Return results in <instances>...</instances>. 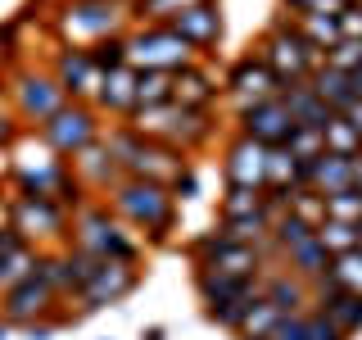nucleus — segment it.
I'll use <instances>...</instances> for the list:
<instances>
[{
	"label": "nucleus",
	"mask_w": 362,
	"mask_h": 340,
	"mask_svg": "<svg viewBox=\"0 0 362 340\" xmlns=\"http://www.w3.org/2000/svg\"><path fill=\"white\" fill-rule=\"evenodd\" d=\"M105 204L113 209V218L127 222L136 236L145 241V249H163L173 245L177 236V222H181V204L168 186L158 181H145V177H122L118 186L105 196Z\"/></svg>",
	"instance_id": "nucleus-1"
},
{
	"label": "nucleus",
	"mask_w": 362,
	"mask_h": 340,
	"mask_svg": "<svg viewBox=\"0 0 362 340\" xmlns=\"http://www.w3.org/2000/svg\"><path fill=\"white\" fill-rule=\"evenodd\" d=\"M45 28L54 45H82L127 37L132 32V0H54L45 9Z\"/></svg>",
	"instance_id": "nucleus-2"
},
{
	"label": "nucleus",
	"mask_w": 362,
	"mask_h": 340,
	"mask_svg": "<svg viewBox=\"0 0 362 340\" xmlns=\"http://www.w3.org/2000/svg\"><path fill=\"white\" fill-rule=\"evenodd\" d=\"M68 245L86 249V254L105 259V264H145V241L127 222L113 218L105 200H82L68 222Z\"/></svg>",
	"instance_id": "nucleus-3"
},
{
	"label": "nucleus",
	"mask_w": 362,
	"mask_h": 340,
	"mask_svg": "<svg viewBox=\"0 0 362 340\" xmlns=\"http://www.w3.org/2000/svg\"><path fill=\"white\" fill-rule=\"evenodd\" d=\"M258 60H263L272 68V77H276L281 86L286 82H308V73L317 64H322V55L308 45V37L299 32V23H294L290 14H272V23L263 28V37H258Z\"/></svg>",
	"instance_id": "nucleus-4"
},
{
	"label": "nucleus",
	"mask_w": 362,
	"mask_h": 340,
	"mask_svg": "<svg viewBox=\"0 0 362 340\" xmlns=\"http://www.w3.org/2000/svg\"><path fill=\"white\" fill-rule=\"evenodd\" d=\"M5 100H9V109H14V118L23 123V132H37L41 123H50L54 113L68 105L64 86L50 77V68H45V64H18V68H9Z\"/></svg>",
	"instance_id": "nucleus-5"
},
{
	"label": "nucleus",
	"mask_w": 362,
	"mask_h": 340,
	"mask_svg": "<svg viewBox=\"0 0 362 340\" xmlns=\"http://www.w3.org/2000/svg\"><path fill=\"white\" fill-rule=\"evenodd\" d=\"M5 222L14 227L18 241L32 245V249H64L73 209H64L59 200H45V196H9Z\"/></svg>",
	"instance_id": "nucleus-6"
},
{
	"label": "nucleus",
	"mask_w": 362,
	"mask_h": 340,
	"mask_svg": "<svg viewBox=\"0 0 362 340\" xmlns=\"http://www.w3.org/2000/svg\"><path fill=\"white\" fill-rule=\"evenodd\" d=\"M199 55L177 37L168 23H136L127 32V64L132 68H158V73H177V68L195 64Z\"/></svg>",
	"instance_id": "nucleus-7"
},
{
	"label": "nucleus",
	"mask_w": 362,
	"mask_h": 340,
	"mask_svg": "<svg viewBox=\"0 0 362 340\" xmlns=\"http://www.w3.org/2000/svg\"><path fill=\"white\" fill-rule=\"evenodd\" d=\"M37 136L45 145H50L59 159H73L77 150H86L90 141H100L105 136V118H100L95 105H82V100H68V105L54 113L50 123H41Z\"/></svg>",
	"instance_id": "nucleus-8"
},
{
	"label": "nucleus",
	"mask_w": 362,
	"mask_h": 340,
	"mask_svg": "<svg viewBox=\"0 0 362 340\" xmlns=\"http://www.w3.org/2000/svg\"><path fill=\"white\" fill-rule=\"evenodd\" d=\"M276 91H281V82L272 77V68L258 60V50L235 55L222 73V105H231V113L258 105V100H272Z\"/></svg>",
	"instance_id": "nucleus-9"
},
{
	"label": "nucleus",
	"mask_w": 362,
	"mask_h": 340,
	"mask_svg": "<svg viewBox=\"0 0 362 340\" xmlns=\"http://www.w3.org/2000/svg\"><path fill=\"white\" fill-rule=\"evenodd\" d=\"M141 281H145V268L141 264H100L95 272H90V281L77 290L73 304L86 317L100 313V309H118L122 300H132V295L141 290Z\"/></svg>",
	"instance_id": "nucleus-10"
},
{
	"label": "nucleus",
	"mask_w": 362,
	"mask_h": 340,
	"mask_svg": "<svg viewBox=\"0 0 362 340\" xmlns=\"http://www.w3.org/2000/svg\"><path fill=\"white\" fill-rule=\"evenodd\" d=\"M54 309H59V295L50 290V281L41 272H32V277L14 281L9 290H0V322L9 332H18L28 322H45V317H54Z\"/></svg>",
	"instance_id": "nucleus-11"
},
{
	"label": "nucleus",
	"mask_w": 362,
	"mask_h": 340,
	"mask_svg": "<svg viewBox=\"0 0 362 340\" xmlns=\"http://www.w3.org/2000/svg\"><path fill=\"white\" fill-rule=\"evenodd\" d=\"M168 28L177 32L199 60H213L222 50V37H226V18H222V0H204V5H190L181 14L168 18Z\"/></svg>",
	"instance_id": "nucleus-12"
},
{
	"label": "nucleus",
	"mask_w": 362,
	"mask_h": 340,
	"mask_svg": "<svg viewBox=\"0 0 362 340\" xmlns=\"http://www.w3.org/2000/svg\"><path fill=\"white\" fill-rule=\"evenodd\" d=\"M45 68H50V77L64 86V96L82 100V105H90L95 91H100V82H105V73L95 68L90 50H82V45H54L50 60H45Z\"/></svg>",
	"instance_id": "nucleus-13"
},
{
	"label": "nucleus",
	"mask_w": 362,
	"mask_h": 340,
	"mask_svg": "<svg viewBox=\"0 0 362 340\" xmlns=\"http://www.w3.org/2000/svg\"><path fill=\"white\" fill-rule=\"evenodd\" d=\"M68 168H73V177H77V186H82L86 200H105L109 191L122 181V168L113 164L105 141H90L86 150H77L73 159H68Z\"/></svg>",
	"instance_id": "nucleus-14"
},
{
	"label": "nucleus",
	"mask_w": 362,
	"mask_h": 340,
	"mask_svg": "<svg viewBox=\"0 0 362 340\" xmlns=\"http://www.w3.org/2000/svg\"><path fill=\"white\" fill-rule=\"evenodd\" d=\"M294 132V123H290V113L286 105H281V96H272V100H258V105H249L235 113V136H249V141H258V145H286V136Z\"/></svg>",
	"instance_id": "nucleus-15"
},
{
	"label": "nucleus",
	"mask_w": 362,
	"mask_h": 340,
	"mask_svg": "<svg viewBox=\"0 0 362 340\" xmlns=\"http://www.w3.org/2000/svg\"><path fill=\"white\" fill-rule=\"evenodd\" d=\"M222 181L226 186L263 191V181H267V145L231 132V141H226V150H222Z\"/></svg>",
	"instance_id": "nucleus-16"
},
{
	"label": "nucleus",
	"mask_w": 362,
	"mask_h": 340,
	"mask_svg": "<svg viewBox=\"0 0 362 340\" xmlns=\"http://www.w3.org/2000/svg\"><path fill=\"white\" fill-rule=\"evenodd\" d=\"M258 281L263 277H222V272H209V268H190V286H195L199 309H226V304L258 300Z\"/></svg>",
	"instance_id": "nucleus-17"
},
{
	"label": "nucleus",
	"mask_w": 362,
	"mask_h": 340,
	"mask_svg": "<svg viewBox=\"0 0 362 340\" xmlns=\"http://www.w3.org/2000/svg\"><path fill=\"white\" fill-rule=\"evenodd\" d=\"M173 100L181 109H218L222 105V77L213 73V60H195L173 73Z\"/></svg>",
	"instance_id": "nucleus-18"
},
{
	"label": "nucleus",
	"mask_w": 362,
	"mask_h": 340,
	"mask_svg": "<svg viewBox=\"0 0 362 340\" xmlns=\"http://www.w3.org/2000/svg\"><path fill=\"white\" fill-rule=\"evenodd\" d=\"M258 295H263V300H267L281 317L308 313V309H313V286H308V281H299V277H294V272H286V268H267L263 281H258Z\"/></svg>",
	"instance_id": "nucleus-19"
},
{
	"label": "nucleus",
	"mask_w": 362,
	"mask_h": 340,
	"mask_svg": "<svg viewBox=\"0 0 362 340\" xmlns=\"http://www.w3.org/2000/svg\"><path fill=\"white\" fill-rule=\"evenodd\" d=\"M213 141H218V109H181L177 128L168 136V145L186 159H199L204 150H213Z\"/></svg>",
	"instance_id": "nucleus-20"
},
{
	"label": "nucleus",
	"mask_w": 362,
	"mask_h": 340,
	"mask_svg": "<svg viewBox=\"0 0 362 340\" xmlns=\"http://www.w3.org/2000/svg\"><path fill=\"white\" fill-rule=\"evenodd\" d=\"M90 105L100 109V118H105V123H122V118L136 109V68H132V64L109 68Z\"/></svg>",
	"instance_id": "nucleus-21"
},
{
	"label": "nucleus",
	"mask_w": 362,
	"mask_h": 340,
	"mask_svg": "<svg viewBox=\"0 0 362 340\" xmlns=\"http://www.w3.org/2000/svg\"><path fill=\"white\" fill-rule=\"evenodd\" d=\"M276 96H281V105H286V113H290L294 128H326V123L335 118V113L322 105V96H317L308 82H286Z\"/></svg>",
	"instance_id": "nucleus-22"
},
{
	"label": "nucleus",
	"mask_w": 362,
	"mask_h": 340,
	"mask_svg": "<svg viewBox=\"0 0 362 340\" xmlns=\"http://www.w3.org/2000/svg\"><path fill=\"white\" fill-rule=\"evenodd\" d=\"M177 118H181V105H177V100H168V105H136L122 123H127L132 132H141L145 141H163V145H168V136H173Z\"/></svg>",
	"instance_id": "nucleus-23"
},
{
	"label": "nucleus",
	"mask_w": 362,
	"mask_h": 340,
	"mask_svg": "<svg viewBox=\"0 0 362 340\" xmlns=\"http://www.w3.org/2000/svg\"><path fill=\"white\" fill-rule=\"evenodd\" d=\"M281 268L294 272L299 281H308V286H317V281H322L326 272H331V254H326V245L317 241V236H308V241H299L294 249H286Z\"/></svg>",
	"instance_id": "nucleus-24"
},
{
	"label": "nucleus",
	"mask_w": 362,
	"mask_h": 340,
	"mask_svg": "<svg viewBox=\"0 0 362 340\" xmlns=\"http://www.w3.org/2000/svg\"><path fill=\"white\" fill-rule=\"evenodd\" d=\"M308 86L322 96V105L331 113H344L349 105H354V82H349V73H339V68H331V64H317L308 73Z\"/></svg>",
	"instance_id": "nucleus-25"
},
{
	"label": "nucleus",
	"mask_w": 362,
	"mask_h": 340,
	"mask_svg": "<svg viewBox=\"0 0 362 340\" xmlns=\"http://www.w3.org/2000/svg\"><path fill=\"white\" fill-rule=\"evenodd\" d=\"M308 186L322 191V196H335V191L354 186V159H339V154H317L308 164Z\"/></svg>",
	"instance_id": "nucleus-26"
},
{
	"label": "nucleus",
	"mask_w": 362,
	"mask_h": 340,
	"mask_svg": "<svg viewBox=\"0 0 362 340\" xmlns=\"http://www.w3.org/2000/svg\"><path fill=\"white\" fill-rule=\"evenodd\" d=\"M258 209H263V191H254V186H222V196H218V222L245 218V213H258Z\"/></svg>",
	"instance_id": "nucleus-27"
},
{
	"label": "nucleus",
	"mask_w": 362,
	"mask_h": 340,
	"mask_svg": "<svg viewBox=\"0 0 362 340\" xmlns=\"http://www.w3.org/2000/svg\"><path fill=\"white\" fill-rule=\"evenodd\" d=\"M322 136H326V154H339V159H358L362 154V136L344 113H335V118L322 128Z\"/></svg>",
	"instance_id": "nucleus-28"
},
{
	"label": "nucleus",
	"mask_w": 362,
	"mask_h": 340,
	"mask_svg": "<svg viewBox=\"0 0 362 340\" xmlns=\"http://www.w3.org/2000/svg\"><path fill=\"white\" fill-rule=\"evenodd\" d=\"M349 304H354V290H344V286L331 277V272H326V277L313 286V309L326 313V317H335V322L349 313Z\"/></svg>",
	"instance_id": "nucleus-29"
},
{
	"label": "nucleus",
	"mask_w": 362,
	"mask_h": 340,
	"mask_svg": "<svg viewBox=\"0 0 362 340\" xmlns=\"http://www.w3.org/2000/svg\"><path fill=\"white\" fill-rule=\"evenodd\" d=\"M276 322H281V313L272 309V304L263 300V295H258V300L249 304V313L240 317V327H235V340H267Z\"/></svg>",
	"instance_id": "nucleus-30"
},
{
	"label": "nucleus",
	"mask_w": 362,
	"mask_h": 340,
	"mask_svg": "<svg viewBox=\"0 0 362 340\" xmlns=\"http://www.w3.org/2000/svg\"><path fill=\"white\" fill-rule=\"evenodd\" d=\"M294 23H299V32L308 37V45H313L317 55H326L339 41V14H303V18H294Z\"/></svg>",
	"instance_id": "nucleus-31"
},
{
	"label": "nucleus",
	"mask_w": 362,
	"mask_h": 340,
	"mask_svg": "<svg viewBox=\"0 0 362 340\" xmlns=\"http://www.w3.org/2000/svg\"><path fill=\"white\" fill-rule=\"evenodd\" d=\"M37 264H41V249H32V245H14L5 259H0V290H9L14 281L32 277V272H37Z\"/></svg>",
	"instance_id": "nucleus-32"
},
{
	"label": "nucleus",
	"mask_w": 362,
	"mask_h": 340,
	"mask_svg": "<svg viewBox=\"0 0 362 340\" xmlns=\"http://www.w3.org/2000/svg\"><path fill=\"white\" fill-rule=\"evenodd\" d=\"M173 100V73L136 68V105H168Z\"/></svg>",
	"instance_id": "nucleus-33"
},
{
	"label": "nucleus",
	"mask_w": 362,
	"mask_h": 340,
	"mask_svg": "<svg viewBox=\"0 0 362 340\" xmlns=\"http://www.w3.org/2000/svg\"><path fill=\"white\" fill-rule=\"evenodd\" d=\"M358 232L362 227H354V222H335V218H322V227H317V241L326 245V254H349V249H358Z\"/></svg>",
	"instance_id": "nucleus-34"
},
{
	"label": "nucleus",
	"mask_w": 362,
	"mask_h": 340,
	"mask_svg": "<svg viewBox=\"0 0 362 340\" xmlns=\"http://www.w3.org/2000/svg\"><path fill=\"white\" fill-rule=\"evenodd\" d=\"M190 5H204V0H132V28L136 23H168Z\"/></svg>",
	"instance_id": "nucleus-35"
},
{
	"label": "nucleus",
	"mask_w": 362,
	"mask_h": 340,
	"mask_svg": "<svg viewBox=\"0 0 362 340\" xmlns=\"http://www.w3.org/2000/svg\"><path fill=\"white\" fill-rule=\"evenodd\" d=\"M290 213H294V218H303V222L317 232V227H322V218H326V196H322V191H313V186H299V191L290 196Z\"/></svg>",
	"instance_id": "nucleus-36"
},
{
	"label": "nucleus",
	"mask_w": 362,
	"mask_h": 340,
	"mask_svg": "<svg viewBox=\"0 0 362 340\" xmlns=\"http://www.w3.org/2000/svg\"><path fill=\"white\" fill-rule=\"evenodd\" d=\"M326 218L362 227V191L349 186V191H335V196H326Z\"/></svg>",
	"instance_id": "nucleus-37"
},
{
	"label": "nucleus",
	"mask_w": 362,
	"mask_h": 340,
	"mask_svg": "<svg viewBox=\"0 0 362 340\" xmlns=\"http://www.w3.org/2000/svg\"><path fill=\"white\" fill-rule=\"evenodd\" d=\"M286 150L299 159V164H313L317 154H326V136H322V128H294L286 136Z\"/></svg>",
	"instance_id": "nucleus-38"
},
{
	"label": "nucleus",
	"mask_w": 362,
	"mask_h": 340,
	"mask_svg": "<svg viewBox=\"0 0 362 340\" xmlns=\"http://www.w3.org/2000/svg\"><path fill=\"white\" fill-rule=\"evenodd\" d=\"M331 277L339 281L344 290L362 295V249H349V254H335L331 259Z\"/></svg>",
	"instance_id": "nucleus-39"
},
{
	"label": "nucleus",
	"mask_w": 362,
	"mask_h": 340,
	"mask_svg": "<svg viewBox=\"0 0 362 340\" xmlns=\"http://www.w3.org/2000/svg\"><path fill=\"white\" fill-rule=\"evenodd\" d=\"M90 60H95L100 73H109V68H122V64H127V37L95 41V45H90Z\"/></svg>",
	"instance_id": "nucleus-40"
},
{
	"label": "nucleus",
	"mask_w": 362,
	"mask_h": 340,
	"mask_svg": "<svg viewBox=\"0 0 362 340\" xmlns=\"http://www.w3.org/2000/svg\"><path fill=\"white\" fill-rule=\"evenodd\" d=\"M322 64L339 68V73H358L362 68V41H335L331 50L322 55Z\"/></svg>",
	"instance_id": "nucleus-41"
},
{
	"label": "nucleus",
	"mask_w": 362,
	"mask_h": 340,
	"mask_svg": "<svg viewBox=\"0 0 362 340\" xmlns=\"http://www.w3.org/2000/svg\"><path fill=\"white\" fill-rule=\"evenodd\" d=\"M168 191L177 196V204H190V200H199V168L195 164H186L181 173L168 181Z\"/></svg>",
	"instance_id": "nucleus-42"
},
{
	"label": "nucleus",
	"mask_w": 362,
	"mask_h": 340,
	"mask_svg": "<svg viewBox=\"0 0 362 340\" xmlns=\"http://www.w3.org/2000/svg\"><path fill=\"white\" fill-rule=\"evenodd\" d=\"M303 322H308V340H349L344 332H339L335 317H326V313H317V309L303 313Z\"/></svg>",
	"instance_id": "nucleus-43"
},
{
	"label": "nucleus",
	"mask_w": 362,
	"mask_h": 340,
	"mask_svg": "<svg viewBox=\"0 0 362 340\" xmlns=\"http://www.w3.org/2000/svg\"><path fill=\"white\" fill-rule=\"evenodd\" d=\"M23 136V123L14 118V109H9V100L0 96V150H14V141Z\"/></svg>",
	"instance_id": "nucleus-44"
},
{
	"label": "nucleus",
	"mask_w": 362,
	"mask_h": 340,
	"mask_svg": "<svg viewBox=\"0 0 362 340\" xmlns=\"http://www.w3.org/2000/svg\"><path fill=\"white\" fill-rule=\"evenodd\" d=\"M267 340H308V322H303V313L281 317V322L272 327V336H267Z\"/></svg>",
	"instance_id": "nucleus-45"
},
{
	"label": "nucleus",
	"mask_w": 362,
	"mask_h": 340,
	"mask_svg": "<svg viewBox=\"0 0 362 340\" xmlns=\"http://www.w3.org/2000/svg\"><path fill=\"white\" fill-rule=\"evenodd\" d=\"M276 9H281V14H290V18H303V14H335L326 0H276Z\"/></svg>",
	"instance_id": "nucleus-46"
},
{
	"label": "nucleus",
	"mask_w": 362,
	"mask_h": 340,
	"mask_svg": "<svg viewBox=\"0 0 362 340\" xmlns=\"http://www.w3.org/2000/svg\"><path fill=\"white\" fill-rule=\"evenodd\" d=\"M339 41H362V9L358 5L339 9Z\"/></svg>",
	"instance_id": "nucleus-47"
},
{
	"label": "nucleus",
	"mask_w": 362,
	"mask_h": 340,
	"mask_svg": "<svg viewBox=\"0 0 362 340\" xmlns=\"http://www.w3.org/2000/svg\"><path fill=\"white\" fill-rule=\"evenodd\" d=\"M339 332H344L349 340H354L362 332V295H354V304H349V313L339 317Z\"/></svg>",
	"instance_id": "nucleus-48"
},
{
	"label": "nucleus",
	"mask_w": 362,
	"mask_h": 340,
	"mask_svg": "<svg viewBox=\"0 0 362 340\" xmlns=\"http://www.w3.org/2000/svg\"><path fill=\"white\" fill-rule=\"evenodd\" d=\"M18 332H23V340H54V332H59V327L45 317V322H28V327H18Z\"/></svg>",
	"instance_id": "nucleus-49"
},
{
	"label": "nucleus",
	"mask_w": 362,
	"mask_h": 340,
	"mask_svg": "<svg viewBox=\"0 0 362 340\" xmlns=\"http://www.w3.org/2000/svg\"><path fill=\"white\" fill-rule=\"evenodd\" d=\"M14 245H23V241H18V232H14L9 222H0V259H5V254H9Z\"/></svg>",
	"instance_id": "nucleus-50"
},
{
	"label": "nucleus",
	"mask_w": 362,
	"mask_h": 340,
	"mask_svg": "<svg viewBox=\"0 0 362 340\" xmlns=\"http://www.w3.org/2000/svg\"><path fill=\"white\" fill-rule=\"evenodd\" d=\"M141 340H168V327H163V322H150V327L141 332Z\"/></svg>",
	"instance_id": "nucleus-51"
},
{
	"label": "nucleus",
	"mask_w": 362,
	"mask_h": 340,
	"mask_svg": "<svg viewBox=\"0 0 362 340\" xmlns=\"http://www.w3.org/2000/svg\"><path fill=\"white\" fill-rule=\"evenodd\" d=\"M344 118H349V123H354V128H358V136H362V100H354V105H349V109H344Z\"/></svg>",
	"instance_id": "nucleus-52"
},
{
	"label": "nucleus",
	"mask_w": 362,
	"mask_h": 340,
	"mask_svg": "<svg viewBox=\"0 0 362 340\" xmlns=\"http://www.w3.org/2000/svg\"><path fill=\"white\" fill-rule=\"evenodd\" d=\"M354 186H358V191H362V154H358V159H354Z\"/></svg>",
	"instance_id": "nucleus-53"
},
{
	"label": "nucleus",
	"mask_w": 362,
	"mask_h": 340,
	"mask_svg": "<svg viewBox=\"0 0 362 340\" xmlns=\"http://www.w3.org/2000/svg\"><path fill=\"white\" fill-rule=\"evenodd\" d=\"M326 5H331L335 14H339V9H344V5H354V0H326Z\"/></svg>",
	"instance_id": "nucleus-54"
},
{
	"label": "nucleus",
	"mask_w": 362,
	"mask_h": 340,
	"mask_svg": "<svg viewBox=\"0 0 362 340\" xmlns=\"http://www.w3.org/2000/svg\"><path fill=\"white\" fill-rule=\"evenodd\" d=\"M0 340H9V327L5 322H0Z\"/></svg>",
	"instance_id": "nucleus-55"
},
{
	"label": "nucleus",
	"mask_w": 362,
	"mask_h": 340,
	"mask_svg": "<svg viewBox=\"0 0 362 340\" xmlns=\"http://www.w3.org/2000/svg\"><path fill=\"white\" fill-rule=\"evenodd\" d=\"M358 249H362V232H358Z\"/></svg>",
	"instance_id": "nucleus-56"
},
{
	"label": "nucleus",
	"mask_w": 362,
	"mask_h": 340,
	"mask_svg": "<svg viewBox=\"0 0 362 340\" xmlns=\"http://www.w3.org/2000/svg\"><path fill=\"white\" fill-rule=\"evenodd\" d=\"M354 5H358V9H362V0H354Z\"/></svg>",
	"instance_id": "nucleus-57"
}]
</instances>
